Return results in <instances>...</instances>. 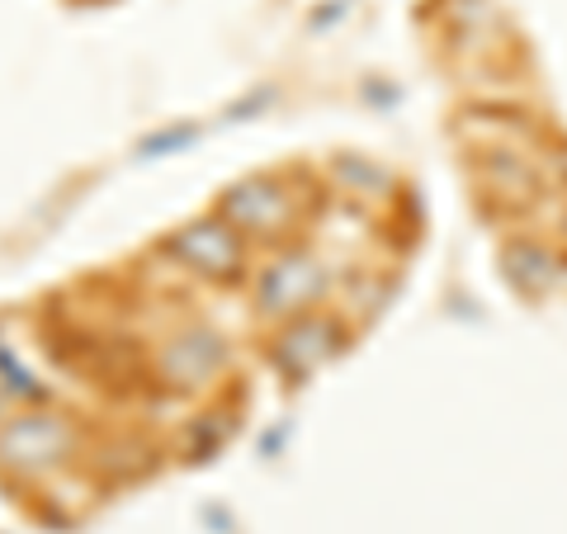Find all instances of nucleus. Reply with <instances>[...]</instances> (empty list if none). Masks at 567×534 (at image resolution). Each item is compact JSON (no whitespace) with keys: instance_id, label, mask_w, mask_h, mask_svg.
<instances>
[{"instance_id":"f257e3e1","label":"nucleus","mask_w":567,"mask_h":534,"mask_svg":"<svg viewBox=\"0 0 567 534\" xmlns=\"http://www.w3.org/2000/svg\"><path fill=\"white\" fill-rule=\"evenodd\" d=\"M66 444V431L58 421L48 417H29L20 425H10L6 435H0V459H14V464H43Z\"/></svg>"},{"instance_id":"f03ea898","label":"nucleus","mask_w":567,"mask_h":534,"mask_svg":"<svg viewBox=\"0 0 567 534\" xmlns=\"http://www.w3.org/2000/svg\"><path fill=\"white\" fill-rule=\"evenodd\" d=\"M175 251H181L185 260L194 265H204V270L213 275H233V265H237V242L233 233H223V227H185L181 237H175Z\"/></svg>"},{"instance_id":"7ed1b4c3","label":"nucleus","mask_w":567,"mask_h":534,"mask_svg":"<svg viewBox=\"0 0 567 534\" xmlns=\"http://www.w3.org/2000/svg\"><path fill=\"white\" fill-rule=\"evenodd\" d=\"M317 284H322V275H317V265L308 260H284L270 270V279H265V308H298V302H308L317 294Z\"/></svg>"},{"instance_id":"20e7f679","label":"nucleus","mask_w":567,"mask_h":534,"mask_svg":"<svg viewBox=\"0 0 567 534\" xmlns=\"http://www.w3.org/2000/svg\"><path fill=\"white\" fill-rule=\"evenodd\" d=\"M213 364H218V341L208 331H189L166 350V373L185 388H194V379H204Z\"/></svg>"},{"instance_id":"39448f33","label":"nucleus","mask_w":567,"mask_h":534,"mask_svg":"<svg viewBox=\"0 0 567 534\" xmlns=\"http://www.w3.org/2000/svg\"><path fill=\"white\" fill-rule=\"evenodd\" d=\"M331 322H298L289 336H284V350H279V364L289 369V373H308L317 360H322V355L331 350L327 341H331Z\"/></svg>"}]
</instances>
